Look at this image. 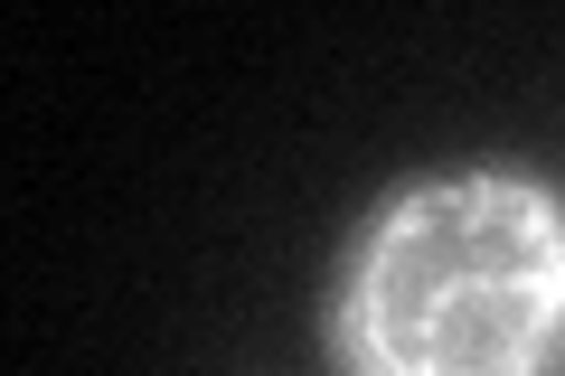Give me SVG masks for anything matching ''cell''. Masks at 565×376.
<instances>
[{
  "label": "cell",
  "instance_id": "cell-1",
  "mask_svg": "<svg viewBox=\"0 0 565 376\" xmlns=\"http://www.w3.org/2000/svg\"><path fill=\"white\" fill-rule=\"evenodd\" d=\"M340 376H546L565 348V189L537 170H434L377 198L330 273Z\"/></svg>",
  "mask_w": 565,
  "mask_h": 376
}]
</instances>
